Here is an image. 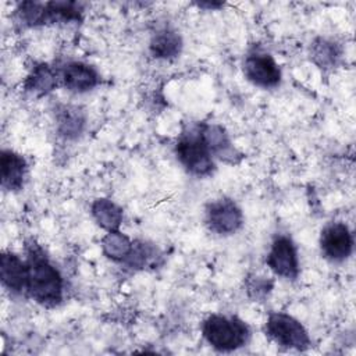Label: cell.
<instances>
[{
	"label": "cell",
	"instance_id": "16",
	"mask_svg": "<svg viewBox=\"0 0 356 356\" xmlns=\"http://www.w3.org/2000/svg\"><path fill=\"white\" fill-rule=\"evenodd\" d=\"M134 243L127 235L117 231H108L102 239L103 253L114 261H125L132 250Z\"/></svg>",
	"mask_w": 356,
	"mask_h": 356
},
{
	"label": "cell",
	"instance_id": "2",
	"mask_svg": "<svg viewBox=\"0 0 356 356\" xmlns=\"http://www.w3.org/2000/svg\"><path fill=\"white\" fill-rule=\"evenodd\" d=\"M204 339L217 350L231 352L243 346L249 338L248 325L238 317L209 316L202 325Z\"/></svg>",
	"mask_w": 356,
	"mask_h": 356
},
{
	"label": "cell",
	"instance_id": "17",
	"mask_svg": "<svg viewBox=\"0 0 356 356\" xmlns=\"http://www.w3.org/2000/svg\"><path fill=\"white\" fill-rule=\"evenodd\" d=\"M57 129L58 132L71 139L76 138L85 125V117L83 114L76 108L71 106H63L57 110Z\"/></svg>",
	"mask_w": 356,
	"mask_h": 356
},
{
	"label": "cell",
	"instance_id": "8",
	"mask_svg": "<svg viewBox=\"0 0 356 356\" xmlns=\"http://www.w3.org/2000/svg\"><path fill=\"white\" fill-rule=\"evenodd\" d=\"M245 76L260 88H274L281 81V70L275 60L261 51H253L246 56L243 63Z\"/></svg>",
	"mask_w": 356,
	"mask_h": 356
},
{
	"label": "cell",
	"instance_id": "14",
	"mask_svg": "<svg viewBox=\"0 0 356 356\" xmlns=\"http://www.w3.org/2000/svg\"><path fill=\"white\" fill-rule=\"evenodd\" d=\"M149 47L156 58H174L181 53L182 40L175 31L165 28L153 35Z\"/></svg>",
	"mask_w": 356,
	"mask_h": 356
},
{
	"label": "cell",
	"instance_id": "1",
	"mask_svg": "<svg viewBox=\"0 0 356 356\" xmlns=\"http://www.w3.org/2000/svg\"><path fill=\"white\" fill-rule=\"evenodd\" d=\"M26 293L43 306H56L63 299V278L44 252L36 245H28Z\"/></svg>",
	"mask_w": 356,
	"mask_h": 356
},
{
	"label": "cell",
	"instance_id": "13",
	"mask_svg": "<svg viewBox=\"0 0 356 356\" xmlns=\"http://www.w3.org/2000/svg\"><path fill=\"white\" fill-rule=\"evenodd\" d=\"M200 131L213 156H217L221 160L234 163L235 149L231 145L228 135L220 125H209V124L202 125Z\"/></svg>",
	"mask_w": 356,
	"mask_h": 356
},
{
	"label": "cell",
	"instance_id": "5",
	"mask_svg": "<svg viewBox=\"0 0 356 356\" xmlns=\"http://www.w3.org/2000/svg\"><path fill=\"white\" fill-rule=\"evenodd\" d=\"M266 335L275 343L305 350L310 346V338L305 327L292 316L285 313H271L266 321Z\"/></svg>",
	"mask_w": 356,
	"mask_h": 356
},
{
	"label": "cell",
	"instance_id": "7",
	"mask_svg": "<svg viewBox=\"0 0 356 356\" xmlns=\"http://www.w3.org/2000/svg\"><path fill=\"white\" fill-rule=\"evenodd\" d=\"M267 266L280 277L295 280L299 274L298 252L291 238L280 235L274 239L267 254Z\"/></svg>",
	"mask_w": 356,
	"mask_h": 356
},
{
	"label": "cell",
	"instance_id": "12",
	"mask_svg": "<svg viewBox=\"0 0 356 356\" xmlns=\"http://www.w3.org/2000/svg\"><path fill=\"white\" fill-rule=\"evenodd\" d=\"M26 175L25 159L14 150L4 149L0 156L1 186L7 191H19L24 186Z\"/></svg>",
	"mask_w": 356,
	"mask_h": 356
},
{
	"label": "cell",
	"instance_id": "10",
	"mask_svg": "<svg viewBox=\"0 0 356 356\" xmlns=\"http://www.w3.org/2000/svg\"><path fill=\"white\" fill-rule=\"evenodd\" d=\"M0 278L1 284L11 292L21 293L26 291V261L21 260L15 253L3 252L0 256Z\"/></svg>",
	"mask_w": 356,
	"mask_h": 356
},
{
	"label": "cell",
	"instance_id": "6",
	"mask_svg": "<svg viewBox=\"0 0 356 356\" xmlns=\"http://www.w3.org/2000/svg\"><path fill=\"white\" fill-rule=\"evenodd\" d=\"M206 224L210 231L216 234L229 235L242 227L243 216L235 202L229 199H220L207 206Z\"/></svg>",
	"mask_w": 356,
	"mask_h": 356
},
{
	"label": "cell",
	"instance_id": "19",
	"mask_svg": "<svg viewBox=\"0 0 356 356\" xmlns=\"http://www.w3.org/2000/svg\"><path fill=\"white\" fill-rule=\"evenodd\" d=\"M339 57V49L335 43L327 39H317L312 46L313 61L323 67H332Z\"/></svg>",
	"mask_w": 356,
	"mask_h": 356
},
{
	"label": "cell",
	"instance_id": "15",
	"mask_svg": "<svg viewBox=\"0 0 356 356\" xmlns=\"http://www.w3.org/2000/svg\"><path fill=\"white\" fill-rule=\"evenodd\" d=\"M90 210L95 221L107 231H117L122 222V210L110 199H96Z\"/></svg>",
	"mask_w": 356,
	"mask_h": 356
},
{
	"label": "cell",
	"instance_id": "11",
	"mask_svg": "<svg viewBox=\"0 0 356 356\" xmlns=\"http://www.w3.org/2000/svg\"><path fill=\"white\" fill-rule=\"evenodd\" d=\"M61 79L68 90L82 93L93 89L99 83L100 76L92 65L72 61L63 68Z\"/></svg>",
	"mask_w": 356,
	"mask_h": 356
},
{
	"label": "cell",
	"instance_id": "9",
	"mask_svg": "<svg viewBox=\"0 0 356 356\" xmlns=\"http://www.w3.org/2000/svg\"><path fill=\"white\" fill-rule=\"evenodd\" d=\"M320 248L324 257L331 261L348 259L353 250V236L343 222L327 225L320 236Z\"/></svg>",
	"mask_w": 356,
	"mask_h": 356
},
{
	"label": "cell",
	"instance_id": "3",
	"mask_svg": "<svg viewBox=\"0 0 356 356\" xmlns=\"http://www.w3.org/2000/svg\"><path fill=\"white\" fill-rule=\"evenodd\" d=\"M19 21L28 26H38L51 22L78 21L82 15V6L75 1H24L17 8Z\"/></svg>",
	"mask_w": 356,
	"mask_h": 356
},
{
	"label": "cell",
	"instance_id": "18",
	"mask_svg": "<svg viewBox=\"0 0 356 356\" xmlns=\"http://www.w3.org/2000/svg\"><path fill=\"white\" fill-rule=\"evenodd\" d=\"M56 86H57V75L46 64L33 67V70L31 71V74L25 81L26 90L36 95H46L47 92L53 90Z\"/></svg>",
	"mask_w": 356,
	"mask_h": 356
},
{
	"label": "cell",
	"instance_id": "4",
	"mask_svg": "<svg viewBox=\"0 0 356 356\" xmlns=\"http://www.w3.org/2000/svg\"><path fill=\"white\" fill-rule=\"evenodd\" d=\"M175 153L179 163L193 175L204 177L214 170L213 154L202 135L200 127L189 129L179 136L175 145Z\"/></svg>",
	"mask_w": 356,
	"mask_h": 356
}]
</instances>
